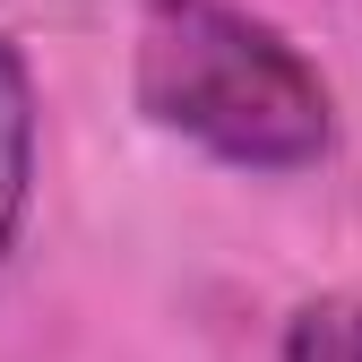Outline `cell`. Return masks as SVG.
<instances>
[{"label": "cell", "instance_id": "1", "mask_svg": "<svg viewBox=\"0 0 362 362\" xmlns=\"http://www.w3.org/2000/svg\"><path fill=\"white\" fill-rule=\"evenodd\" d=\"M129 95L164 139L233 173H310L337 147L320 69L242 0H147Z\"/></svg>", "mask_w": 362, "mask_h": 362}, {"label": "cell", "instance_id": "2", "mask_svg": "<svg viewBox=\"0 0 362 362\" xmlns=\"http://www.w3.org/2000/svg\"><path fill=\"white\" fill-rule=\"evenodd\" d=\"M35 156H43V112H35V78L26 52L0 35V267H9L26 207H35Z\"/></svg>", "mask_w": 362, "mask_h": 362}, {"label": "cell", "instance_id": "3", "mask_svg": "<svg viewBox=\"0 0 362 362\" xmlns=\"http://www.w3.org/2000/svg\"><path fill=\"white\" fill-rule=\"evenodd\" d=\"M276 362H362V293H310L276 337Z\"/></svg>", "mask_w": 362, "mask_h": 362}]
</instances>
